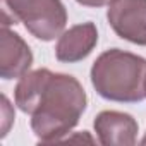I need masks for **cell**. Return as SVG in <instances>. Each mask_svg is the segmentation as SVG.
<instances>
[{"label":"cell","mask_w":146,"mask_h":146,"mask_svg":"<svg viewBox=\"0 0 146 146\" xmlns=\"http://www.w3.org/2000/svg\"><path fill=\"white\" fill-rule=\"evenodd\" d=\"M14 102L21 112L31 115V131L40 143H57L78 125L88 96L74 76L36 69L19 78Z\"/></svg>","instance_id":"6da1fadb"},{"label":"cell","mask_w":146,"mask_h":146,"mask_svg":"<svg viewBox=\"0 0 146 146\" xmlns=\"http://www.w3.org/2000/svg\"><path fill=\"white\" fill-rule=\"evenodd\" d=\"M91 84L108 102H143L146 98V58L120 48L105 50L93 62Z\"/></svg>","instance_id":"7a4b0ae2"},{"label":"cell","mask_w":146,"mask_h":146,"mask_svg":"<svg viewBox=\"0 0 146 146\" xmlns=\"http://www.w3.org/2000/svg\"><path fill=\"white\" fill-rule=\"evenodd\" d=\"M4 9L11 12L14 23H23L41 41L58 38L67 24V11L62 0H4Z\"/></svg>","instance_id":"3957f363"},{"label":"cell","mask_w":146,"mask_h":146,"mask_svg":"<svg viewBox=\"0 0 146 146\" xmlns=\"http://www.w3.org/2000/svg\"><path fill=\"white\" fill-rule=\"evenodd\" d=\"M107 21L119 38L146 46V0H112Z\"/></svg>","instance_id":"277c9868"},{"label":"cell","mask_w":146,"mask_h":146,"mask_svg":"<svg viewBox=\"0 0 146 146\" xmlns=\"http://www.w3.org/2000/svg\"><path fill=\"white\" fill-rule=\"evenodd\" d=\"M33 65V52L29 45L7 26L0 33V76L5 81L19 79Z\"/></svg>","instance_id":"5b68a950"},{"label":"cell","mask_w":146,"mask_h":146,"mask_svg":"<svg viewBox=\"0 0 146 146\" xmlns=\"http://www.w3.org/2000/svg\"><path fill=\"white\" fill-rule=\"evenodd\" d=\"M98 141L105 146H132L137 141L139 125L131 113L103 110L93 122Z\"/></svg>","instance_id":"8992f818"},{"label":"cell","mask_w":146,"mask_h":146,"mask_svg":"<svg viewBox=\"0 0 146 146\" xmlns=\"http://www.w3.org/2000/svg\"><path fill=\"white\" fill-rule=\"evenodd\" d=\"M98 43V29L93 23H83L65 29L55 45V57L58 62L74 64L84 60Z\"/></svg>","instance_id":"52a82bcc"},{"label":"cell","mask_w":146,"mask_h":146,"mask_svg":"<svg viewBox=\"0 0 146 146\" xmlns=\"http://www.w3.org/2000/svg\"><path fill=\"white\" fill-rule=\"evenodd\" d=\"M2 117H4L2 137H5L7 132H9V129H11V124H12V120H14V110H12V107H11V103H9V100H7L5 95L2 96Z\"/></svg>","instance_id":"ba28073f"},{"label":"cell","mask_w":146,"mask_h":146,"mask_svg":"<svg viewBox=\"0 0 146 146\" xmlns=\"http://www.w3.org/2000/svg\"><path fill=\"white\" fill-rule=\"evenodd\" d=\"M76 2L84 7H103V5H108L112 0H76Z\"/></svg>","instance_id":"9c48e42d"},{"label":"cell","mask_w":146,"mask_h":146,"mask_svg":"<svg viewBox=\"0 0 146 146\" xmlns=\"http://www.w3.org/2000/svg\"><path fill=\"white\" fill-rule=\"evenodd\" d=\"M141 144H146V132H144V136H143V139H141Z\"/></svg>","instance_id":"30bf717a"}]
</instances>
